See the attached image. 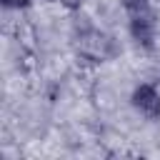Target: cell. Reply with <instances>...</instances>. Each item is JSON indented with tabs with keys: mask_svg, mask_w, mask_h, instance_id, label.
I'll return each instance as SVG.
<instances>
[{
	"mask_svg": "<svg viewBox=\"0 0 160 160\" xmlns=\"http://www.w3.org/2000/svg\"><path fill=\"white\" fill-rule=\"evenodd\" d=\"M75 52L80 60H88V62H108L115 58L118 48L108 32L98 28H82L75 35Z\"/></svg>",
	"mask_w": 160,
	"mask_h": 160,
	"instance_id": "6da1fadb",
	"label": "cell"
},
{
	"mask_svg": "<svg viewBox=\"0 0 160 160\" xmlns=\"http://www.w3.org/2000/svg\"><path fill=\"white\" fill-rule=\"evenodd\" d=\"M130 102L132 108L148 118V120H160V90L152 85V82H140L132 95H130Z\"/></svg>",
	"mask_w": 160,
	"mask_h": 160,
	"instance_id": "7a4b0ae2",
	"label": "cell"
},
{
	"mask_svg": "<svg viewBox=\"0 0 160 160\" xmlns=\"http://www.w3.org/2000/svg\"><path fill=\"white\" fill-rule=\"evenodd\" d=\"M130 35L138 45L142 48H152V40H155V15L152 10L150 12H140V15H130Z\"/></svg>",
	"mask_w": 160,
	"mask_h": 160,
	"instance_id": "3957f363",
	"label": "cell"
},
{
	"mask_svg": "<svg viewBox=\"0 0 160 160\" xmlns=\"http://www.w3.org/2000/svg\"><path fill=\"white\" fill-rule=\"evenodd\" d=\"M128 18L130 15H140V12H150V0H120Z\"/></svg>",
	"mask_w": 160,
	"mask_h": 160,
	"instance_id": "277c9868",
	"label": "cell"
},
{
	"mask_svg": "<svg viewBox=\"0 0 160 160\" xmlns=\"http://www.w3.org/2000/svg\"><path fill=\"white\" fill-rule=\"evenodd\" d=\"M8 10H25V8H30V0H0Z\"/></svg>",
	"mask_w": 160,
	"mask_h": 160,
	"instance_id": "5b68a950",
	"label": "cell"
},
{
	"mask_svg": "<svg viewBox=\"0 0 160 160\" xmlns=\"http://www.w3.org/2000/svg\"><path fill=\"white\" fill-rule=\"evenodd\" d=\"M65 10H70V12H75V10H80L82 5H85V0H58Z\"/></svg>",
	"mask_w": 160,
	"mask_h": 160,
	"instance_id": "8992f818",
	"label": "cell"
},
{
	"mask_svg": "<svg viewBox=\"0 0 160 160\" xmlns=\"http://www.w3.org/2000/svg\"><path fill=\"white\" fill-rule=\"evenodd\" d=\"M48 2H50V0H48Z\"/></svg>",
	"mask_w": 160,
	"mask_h": 160,
	"instance_id": "52a82bcc",
	"label": "cell"
}]
</instances>
